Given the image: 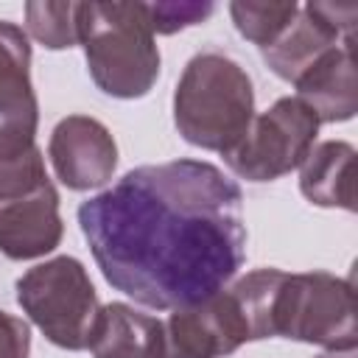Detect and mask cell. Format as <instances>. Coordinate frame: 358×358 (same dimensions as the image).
I'll list each match as a JSON object with an SVG mask.
<instances>
[{"instance_id": "obj_1", "label": "cell", "mask_w": 358, "mask_h": 358, "mask_svg": "<svg viewBox=\"0 0 358 358\" xmlns=\"http://www.w3.org/2000/svg\"><path fill=\"white\" fill-rule=\"evenodd\" d=\"M103 280L154 310L201 302L246 260L243 196L201 159L140 165L78 207Z\"/></svg>"}, {"instance_id": "obj_2", "label": "cell", "mask_w": 358, "mask_h": 358, "mask_svg": "<svg viewBox=\"0 0 358 358\" xmlns=\"http://www.w3.org/2000/svg\"><path fill=\"white\" fill-rule=\"evenodd\" d=\"M78 45L103 95L134 101L148 95L159 78V48L145 3H81Z\"/></svg>"}, {"instance_id": "obj_3", "label": "cell", "mask_w": 358, "mask_h": 358, "mask_svg": "<svg viewBox=\"0 0 358 358\" xmlns=\"http://www.w3.org/2000/svg\"><path fill=\"white\" fill-rule=\"evenodd\" d=\"M255 120L249 73L224 53L193 56L173 90V123L185 143L227 154Z\"/></svg>"}, {"instance_id": "obj_4", "label": "cell", "mask_w": 358, "mask_h": 358, "mask_svg": "<svg viewBox=\"0 0 358 358\" xmlns=\"http://www.w3.org/2000/svg\"><path fill=\"white\" fill-rule=\"evenodd\" d=\"M274 336L324 350H355L352 282L327 271H282L271 305V338Z\"/></svg>"}, {"instance_id": "obj_5", "label": "cell", "mask_w": 358, "mask_h": 358, "mask_svg": "<svg viewBox=\"0 0 358 358\" xmlns=\"http://www.w3.org/2000/svg\"><path fill=\"white\" fill-rule=\"evenodd\" d=\"M17 302L42 336L70 352L87 350L101 302L81 260L50 257L17 280Z\"/></svg>"}, {"instance_id": "obj_6", "label": "cell", "mask_w": 358, "mask_h": 358, "mask_svg": "<svg viewBox=\"0 0 358 358\" xmlns=\"http://www.w3.org/2000/svg\"><path fill=\"white\" fill-rule=\"evenodd\" d=\"M319 120L299 98H277L260 112L246 134L224 154L235 176L246 182H274L299 168L316 145Z\"/></svg>"}, {"instance_id": "obj_7", "label": "cell", "mask_w": 358, "mask_h": 358, "mask_svg": "<svg viewBox=\"0 0 358 358\" xmlns=\"http://www.w3.org/2000/svg\"><path fill=\"white\" fill-rule=\"evenodd\" d=\"M355 3H305L291 25L263 48V62L274 76L296 84L327 50L347 39H355Z\"/></svg>"}, {"instance_id": "obj_8", "label": "cell", "mask_w": 358, "mask_h": 358, "mask_svg": "<svg viewBox=\"0 0 358 358\" xmlns=\"http://www.w3.org/2000/svg\"><path fill=\"white\" fill-rule=\"evenodd\" d=\"M249 341L243 316L229 291L173 308L165 322L168 358H224Z\"/></svg>"}, {"instance_id": "obj_9", "label": "cell", "mask_w": 358, "mask_h": 358, "mask_svg": "<svg viewBox=\"0 0 358 358\" xmlns=\"http://www.w3.org/2000/svg\"><path fill=\"white\" fill-rule=\"evenodd\" d=\"M48 157L59 182L70 190L103 187L117 168V145L109 129L87 115H67L56 123Z\"/></svg>"}, {"instance_id": "obj_10", "label": "cell", "mask_w": 358, "mask_h": 358, "mask_svg": "<svg viewBox=\"0 0 358 358\" xmlns=\"http://www.w3.org/2000/svg\"><path fill=\"white\" fill-rule=\"evenodd\" d=\"M39 103L31 84L28 34L0 20V143H36Z\"/></svg>"}, {"instance_id": "obj_11", "label": "cell", "mask_w": 358, "mask_h": 358, "mask_svg": "<svg viewBox=\"0 0 358 358\" xmlns=\"http://www.w3.org/2000/svg\"><path fill=\"white\" fill-rule=\"evenodd\" d=\"M62 235L64 224L53 182L17 199H0V252L8 260L45 257L62 243Z\"/></svg>"}, {"instance_id": "obj_12", "label": "cell", "mask_w": 358, "mask_h": 358, "mask_svg": "<svg viewBox=\"0 0 358 358\" xmlns=\"http://www.w3.org/2000/svg\"><path fill=\"white\" fill-rule=\"evenodd\" d=\"M296 98L316 115L319 123H344L358 112L355 81V39L327 50L296 84Z\"/></svg>"}, {"instance_id": "obj_13", "label": "cell", "mask_w": 358, "mask_h": 358, "mask_svg": "<svg viewBox=\"0 0 358 358\" xmlns=\"http://www.w3.org/2000/svg\"><path fill=\"white\" fill-rule=\"evenodd\" d=\"M87 350L92 358H168L165 324L126 302L101 305Z\"/></svg>"}, {"instance_id": "obj_14", "label": "cell", "mask_w": 358, "mask_h": 358, "mask_svg": "<svg viewBox=\"0 0 358 358\" xmlns=\"http://www.w3.org/2000/svg\"><path fill=\"white\" fill-rule=\"evenodd\" d=\"M299 190L316 207L355 213V148L344 140L316 143L299 165Z\"/></svg>"}, {"instance_id": "obj_15", "label": "cell", "mask_w": 358, "mask_h": 358, "mask_svg": "<svg viewBox=\"0 0 358 358\" xmlns=\"http://www.w3.org/2000/svg\"><path fill=\"white\" fill-rule=\"evenodd\" d=\"M299 6L294 0H235L229 3V17L238 28V34L249 42H255L260 50L268 48L296 17Z\"/></svg>"}, {"instance_id": "obj_16", "label": "cell", "mask_w": 358, "mask_h": 358, "mask_svg": "<svg viewBox=\"0 0 358 358\" xmlns=\"http://www.w3.org/2000/svg\"><path fill=\"white\" fill-rule=\"evenodd\" d=\"M78 11L81 3H50L34 0L25 3V28L48 50H64L78 45Z\"/></svg>"}, {"instance_id": "obj_17", "label": "cell", "mask_w": 358, "mask_h": 358, "mask_svg": "<svg viewBox=\"0 0 358 358\" xmlns=\"http://www.w3.org/2000/svg\"><path fill=\"white\" fill-rule=\"evenodd\" d=\"M48 179L45 157L36 143H0V199H17Z\"/></svg>"}, {"instance_id": "obj_18", "label": "cell", "mask_w": 358, "mask_h": 358, "mask_svg": "<svg viewBox=\"0 0 358 358\" xmlns=\"http://www.w3.org/2000/svg\"><path fill=\"white\" fill-rule=\"evenodd\" d=\"M215 11L213 3H193V0H162V3H145V17L154 34H176L182 28L204 22Z\"/></svg>"}, {"instance_id": "obj_19", "label": "cell", "mask_w": 358, "mask_h": 358, "mask_svg": "<svg viewBox=\"0 0 358 358\" xmlns=\"http://www.w3.org/2000/svg\"><path fill=\"white\" fill-rule=\"evenodd\" d=\"M31 355V330L28 324L0 310V358H28Z\"/></svg>"}, {"instance_id": "obj_20", "label": "cell", "mask_w": 358, "mask_h": 358, "mask_svg": "<svg viewBox=\"0 0 358 358\" xmlns=\"http://www.w3.org/2000/svg\"><path fill=\"white\" fill-rule=\"evenodd\" d=\"M319 358H355V350H327Z\"/></svg>"}]
</instances>
